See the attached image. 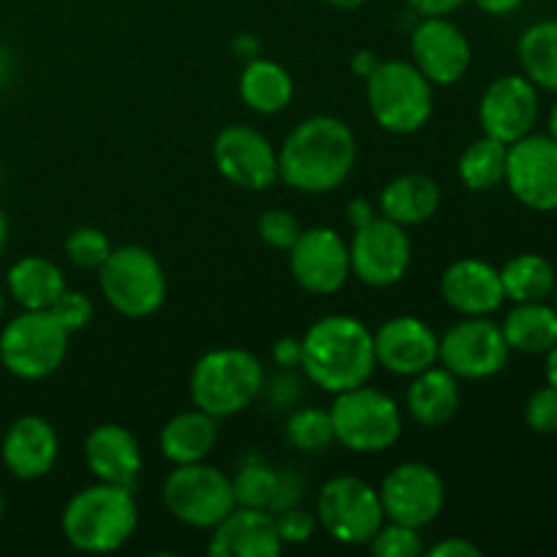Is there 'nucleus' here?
Segmentation results:
<instances>
[{
  "mask_svg": "<svg viewBox=\"0 0 557 557\" xmlns=\"http://www.w3.org/2000/svg\"><path fill=\"white\" fill-rule=\"evenodd\" d=\"M357 166V136L332 114L302 120L277 150V180L299 194H332Z\"/></svg>",
  "mask_w": 557,
  "mask_h": 557,
  "instance_id": "1",
  "label": "nucleus"
},
{
  "mask_svg": "<svg viewBox=\"0 0 557 557\" xmlns=\"http://www.w3.org/2000/svg\"><path fill=\"white\" fill-rule=\"evenodd\" d=\"M299 368L330 395L368 384L375 370L373 332L354 315H324L302 335Z\"/></svg>",
  "mask_w": 557,
  "mask_h": 557,
  "instance_id": "2",
  "label": "nucleus"
},
{
  "mask_svg": "<svg viewBox=\"0 0 557 557\" xmlns=\"http://www.w3.org/2000/svg\"><path fill=\"white\" fill-rule=\"evenodd\" d=\"M139 525V506L131 487L96 482L69 498L60 528L65 542L87 555L117 553Z\"/></svg>",
  "mask_w": 557,
  "mask_h": 557,
  "instance_id": "3",
  "label": "nucleus"
},
{
  "mask_svg": "<svg viewBox=\"0 0 557 557\" xmlns=\"http://www.w3.org/2000/svg\"><path fill=\"white\" fill-rule=\"evenodd\" d=\"M264 368L245 348L207 351L190 373V400L210 417L223 419L245 411L264 392Z\"/></svg>",
  "mask_w": 557,
  "mask_h": 557,
  "instance_id": "4",
  "label": "nucleus"
},
{
  "mask_svg": "<svg viewBox=\"0 0 557 557\" xmlns=\"http://www.w3.org/2000/svg\"><path fill=\"white\" fill-rule=\"evenodd\" d=\"M370 114L384 131L408 136L433 117V85L408 60H381L364 79Z\"/></svg>",
  "mask_w": 557,
  "mask_h": 557,
  "instance_id": "5",
  "label": "nucleus"
},
{
  "mask_svg": "<svg viewBox=\"0 0 557 557\" xmlns=\"http://www.w3.org/2000/svg\"><path fill=\"white\" fill-rule=\"evenodd\" d=\"M330 417L335 441L354 455H381L403 435L400 406L368 384L335 395Z\"/></svg>",
  "mask_w": 557,
  "mask_h": 557,
  "instance_id": "6",
  "label": "nucleus"
},
{
  "mask_svg": "<svg viewBox=\"0 0 557 557\" xmlns=\"http://www.w3.org/2000/svg\"><path fill=\"white\" fill-rule=\"evenodd\" d=\"M103 299L125 319H150L166 299V275L156 256L141 245L112 248L98 267Z\"/></svg>",
  "mask_w": 557,
  "mask_h": 557,
  "instance_id": "7",
  "label": "nucleus"
},
{
  "mask_svg": "<svg viewBox=\"0 0 557 557\" xmlns=\"http://www.w3.org/2000/svg\"><path fill=\"white\" fill-rule=\"evenodd\" d=\"M69 337L49 310H22L0 332V362L14 379H49L65 362Z\"/></svg>",
  "mask_w": 557,
  "mask_h": 557,
  "instance_id": "8",
  "label": "nucleus"
},
{
  "mask_svg": "<svg viewBox=\"0 0 557 557\" xmlns=\"http://www.w3.org/2000/svg\"><path fill=\"white\" fill-rule=\"evenodd\" d=\"M161 495L169 515L196 531H212L237 506L232 476L205 460L174 466Z\"/></svg>",
  "mask_w": 557,
  "mask_h": 557,
  "instance_id": "9",
  "label": "nucleus"
},
{
  "mask_svg": "<svg viewBox=\"0 0 557 557\" xmlns=\"http://www.w3.org/2000/svg\"><path fill=\"white\" fill-rule=\"evenodd\" d=\"M315 520L332 542L359 547L375 536L386 515L373 484L359 476H335L321 487Z\"/></svg>",
  "mask_w": 557,
  "mask_h": 557,
  "instance_id": "10",
  "label": "nucleus"
},
{
  "mask_svg": "<svg viewBox=\"0 0 557 557\" xmlns=\"http://www.w3.org/2000/svg\"><path fill=\"white\" fill-rule=\"evenodd\" d=\"M504 330L487 315H466L438 337V362L462 381L493 379L509 364Z\"/></svg>",
  "mask_w": 557,
  "mask_h": 557,
  "instance_id": "11",
  "label": "nucleus"
},
{
  "mask_svg": "<svg viewBox=\"0 0 557 557\" xmlns=\"http://www.w3.org/2000/svg\"><path fill=\"white\" fill-rule=\"evenodd\" d=\"M351 275H357L370 288H389L406 277L411 267V239L400 223L375 215L364 226L354 228L348 245Z\"/></svg>",
  "mask_w": 557,
  "mask_h": 557,
  "instance_id": "12",
  "label": "nucleus"
},
{
  "mask_svg": "<svg viewBox=\"0 0 557 557\" xmlns=\"http://www.w3.org/2000/svg\"><path fill=\"white\" fill-rule=\"evenodd\" d=\"M379 495L386 520L419 531L438 520L446 504L444 479L424 462H403L392 468L381 482Z\"/></svg>",
  "mask_w": 557,
  "mask_h": 557,
  "instance_id": "13",
  "label": "nucleus"
},
{
  "mask_svg": "<svg viewBox=\"0 0 557 557\" xmlns=\"http://www.w3.org/2000/svg\"><path fill=\"white\" fill-rule=\"evenodd\" d=\"M286 253L294 281L315 297H330L341 292L351 277L348 243L330 226L302 228L297 243Z\"/></svg>",
  "mask_w": 557,
  "mask_h": 557,
  "instance_id": "14",
  "label": "nucleus"
},
{
  "mask_svg": "<svg viewBox=\"0 0 557 557\" xmlns=\"http://www.w3.org/2000/svg\"><path fill=\"white\" fill-rule=\"evenodd\" d=\"M506 185L520 205L536 212L557 210V141L549 134H528L509 145Z\"/></svg>",
  "mask_w": 557,
  "mask_h": 557,
  "instance_id": "15",
  "label": "nucleus"
},
{
  "mask_svg": "<svg viewBox=\"0 0 557 557\" xmlns=\"http://www.w3.org/2000/svg\"><path fill=\"white\" fill-rule=\"evenodd\" d=\"M212 161L237 188L267 190L277 183V150L250 125H226L215 136Z\"/></svg>",
  "mask_w": 557,
  "mask_h": 557,
  "instance_id": "16",
  "label": "nucleus"
},
{
  "mask_svg": "<svg viewBox=\"0 0 557 557\" xmlns=\"http://www.w3.org/2000/svg\"><path fill=\"white\" fill-rule=\"evenodd\" d=\"M411 63L430 85H455L471 69V41L446 16H422L411 33Z\"/></svg>",
  "mask_w": 557,
  "mask_h": 557,
  "instance_id": "17",
  "label": "nucleus"
},
{
  "mask_svg": "<svg viewBox=\"0 0 557 557\" xmlns=\"http://www.w3.org/2000/svg\"><path fill=\"white\" fill-rule=\"evenodd\" d=\"M539 120V87L525 74L498 76L479 101L482 131L504 145L528 136Z\"/></svg>",
  "mask_w": 557,
  "mask_h": 557,
  "instance_id": "18",
  "label": "nucleus"
},
{
  "mask_svg": "<svg viewBox=\"0 0 557 557\" xmlns=\"http://www.w3.org/2000/svg\"><path fill=\"white\" fill-rule=\"evenodd\" d=\"M375 364L411 379L438 364V335L417 315H395L373 332Z\"/></svg>",
  "mask_w": 557,
  "mask_h": 557,
  "instance_id": "19",
  "label": "nucleus"
},
{
  "mask_svg": "<svg viewBox=\"0 0 557 557\" xmlns=\"http://www.w3.org/2000/svg\"><path fill=\"white\" fill-rule=\"evenodd\" d=\"M5 471L22 482H36L44 479L54 468L60 457V438L52 422L36 413L14 419L9 424L0 444Z\"/></svg>",
  "mask_w": 557,
  "mask_h": 557,
  "instance_id": "20",
  "label": "nucleus"
},
{
  "mask_svg": "<svg viewBox=\"0 0 557 557\" xmlns=\"http://www.w3.org/2000/svg\"><path fill=\"white\" fill-rule=\"evenodd\" d=\"M210 555L215 557H277L283 542L277 536L275 515L253 506H234L210 536Z\"/></svg>",
  "mask_w": 557,
  "mask_h": 557,
  "instance_id": "21",
  "label": "nucleus"
},
{
  "mask_svg": "<svg viewBox=\"0 0 557 557\" xmlns=\"http://www.w3.org/2000/svg\"><path fill=\"white\" fill-rule=\"evenodd\" d=\"M87 468L98 482L120 484V487H131L139 482L141 466H145V455H141L139 441L134 438L131 430L123 424H98L85 435V446H82Z\"/></svg>",
  "mask_w": 557,
  "mask_h": 557,
  "instance_id": "22",
  "label": "nucleus"
},
{
  "mask_svg": "<svg viewBox=\"0 0 557 557\" xmlns=\"http://www.w3.org/2000/svg\"><path fill=\"white\" fill-rule=\"evenodd\" d=\"M441 297L460 315H490L506 302L500 270L482 259H457L441 275Z\"/></svg>",
  "mask_w": 557,
  "mask_h": 557,
  "instance_id": "23",
  "label": "nucleus"
},
{
  "mask_svg": "<svg viewBox=\"0 0 557 557\" xmlns=\"http://www.w3.org/2000/svg\"><path fill=\"white\" fill-rule=\"evenodd\" d=\"M457 375H451L444 364L422 370L411 375V384L406 389V408L411 419L422 428H444L451 422L460 408V384Z\"/></svg>",
  "mask_w": 557,
  "mask_h": 557,
  "instance_id": "24",
  "label": "nucleus"
},
{
  "mask_svg": "<svg viewBox=\"0 0 557 557\" xmlns=\"http://www.w3.org/2000/svg\"><path fill=\"white\" fill-rule=\"evenodd\" d=\"M441 188L428 174H400L379 196V212L403 228L419 226L438 212Z\"/></svg>",
  "mask_w": 557,
  "mask_h": 557,
  "instance_id": "25",
  "label": "nucleus"
},
{
  "mask_svg": "<svg viewBox=\"0 0 557 557\" xmlns=\"http://www.w3.org/2000/svg\"><path fill=\"white\" fill-rule=\"evenodd\" d=\"M218 441V419L205 413L201 408H190V411L177 413L163 424L161 435H158V446H161L163 460L172 466H188V462L207 460Z\"/></svg>",
  "mask_w": 557,
  "mask_h": 557,
  "instance_id": "26",
  "label": "nucleus"
},
{
  "mask_svg": "<svg viewBox=\"0 0 557 557\" xmlns=\"http://www.w3.org/2000/svg\"><path fill=\"white\" fill-rule=\"evenodd\" d=\"M65 288L63 270L44 256H25L5 275V292L22 310H49Z\"/></svg>",
  "mask_w": 557,
  "mask_h": 557,
  "instance_id": "27",
  "label": "nucleus"
},
{
  "mask_svg": "<svg viewBox=\"0 0 557 557\" xmlns=\"http://www.w3.org/2000/svg\"><path fill=\"white\" fill-rule=\"evenodd\" d=\"M239 96L253 112L277 114L292 103L294 79L275 60L250 58L239 74Z\"/></svg>",
  "mask_w": 557,
  "mask_h": 557,
  "instance_id": "28",
  "label": "nucleus"
},
{
  "mask_svg": "<svg viewBox=\"0 0 557 557\" xmlns=\"http://www.w3.org/2000/svg\"><path fill=\"white\" fill-rule=\"evenodd\" d=\"M511 351L547 354L557 343V310L547 302H517L500 324Z\"/></svg>",
  "mask_w": 557,
  "mask_h": 557,
  "instance_id": "29",
  "label": "nucleus"
},
{
  "mask_svg": "<svg viewBox=\"0 0 557 557\" xmlns=\"http://www.w3.org/2000/svg\"><path fill=\"white\" fill-rule=\"evenodd\" d=\"M504 294L511 302H547L555 294L557 272L542 253H520L500 267Z\"/></svg>",
  "mask_w": 557,
  "mask_h": 557,
  "instance_id": "30",
  "label": "nucleus"
},
{
  "mask_svg": "<svg viewBox=\"0 0 557 557\" xmlns=\"http://www.w3.org/2000/svg\"><path fill=\"white\" fill-rule=\"evenodd\" d=\"M522 74L542 90L557 92V20L525 27L517 44Z\"/></svg>",
  "mask_w": 557,
  "mask_h": 557,
  "instance_id": "31",
  "label": "nucleus"
},
{
  "mask_svg": "<svg viewBox=\"0 0 557 557\" xmlns=\"http://www.w3.org/2000/svg\"><path fill=\"white\" fill-rule=\"evenodd\" d=\"M506 156H509V145L493 136L484 134L482 139L471 141L457 163L462 185L471 190H493L506 177Z\"/></svg>",
  "mask_w": 557,
  "mask_h": 557,
  "instance_id": "32",
  "label": "nucleus"
},
{
  "mask_svg": "<svg viewBox=\"0 0 557 557\" xmlns=\"http://www.w3.org/2000/svg\"><path fill=\"white\" fill-rule=\"evenodd\" d=\"M277 476H281V471L272 468L261 455L243 457V462H239L237 473L232 479L237 506H253V509L270 511L277 490Z\"/></svg>",
  "mask_w": 557,
  "mask_h": 557,
  "instance_id": "33",
  "label": "nucleus"
},
{
  "mask_svg": "<svg viewBox=\"0 0 557 557\" xmlns=\"http://www.w3.org/2000/svg\"><path fill=\"white\" fill-rule=\"evenodd\" d=\"M286 438L294 449L305 455L326 451L335 444V428H332L330 411L321 408H297L286 422Z\"/></svg>",
  "mask_w": 557,
  "mask_h": 557,
  "instance_id": "34",
  "label": "nucleus"
},
{
  "mask_svg": "<svg viewBox=\"0 0 557 557\" xmlns=\"http://www.w3.org/2000/svg\"><path fill=\"white\" fill-rule=\"evenodd\" d=\"M65 256L74 267L79 270H96L107 261V256L112 253V243L103 232H98L96 226H79L65 237L63 243Z\"/></svg>",
  "mask_w": 557,
  "mask_h": 557,
  "instance_id": "35",
  "label": "nucleus"
},
{
  "mask_svg": "<svg viewBox=\"0 0 557 557\" xmlns=\"http://www.w3.org/2000/svg\"><path fill=\"white\" fill-rule=\"evenodd\" d=\"M370 553L379 557H419L424 553V539L419 528L400 525V522H389L375 531V536L368 542Z\"/></svg>",
  "mask_w": 557,
  "mask_h": 557,
  "instance_id": "36",
  "label": "nucleus"
},
{
  "mask_svg": "<svg viewBox=\"0 0 557 557\" xmlns=\"http://www.w3.org/2000/svg\"><path fill=\"white\" fill-rule=\"evenodd\" d=\"M299 232H302V226H299L297 215H292L288 210H277L275 207V210H267L259 218V237L275 250L292 248L297 243Z\"/></svg>",
  "mask_w": 557,
  "mask_h": 557,
  "instance_id": "37",
  "label": "nucleus"
},
{
  "mask_svg": "<svg viewBox=\"0 0 557 557\" xmlns=\"http://www.w3.org/2000/svg\"><path fill=\"white\" fill-rule=\"evenodd\" d=\"M525 422L539 435L557 433V386L547 384L528 397Z\"/></svg>",
  "mask_w": 557,
  "mask_h": 557,
  "instance_id": "38",
  "label": "nucleus"
},
{
  "mask_svg": "<svg viewBox=\"0 0 557 557\" xmlns=\"http://www.w3.org/2000/svg\"><path fill=\"white\" fill-rule=\"evenodd\" d=\"M49 313H52L54 319L63 324V330L69 332V335H74V332L85 330V326L90 324L92 302H90V297H87V294L71 292V288H65V292L60 294L58 299H54V305L49 308Z\"/></svg>",
  "mask_w": 557,
  "mask_h": 557,
  "instance_id": "39",
  "label": "nucleus"
},
{
  "mask_svg": "<svg viewBox=\"0 0 557 557\" xmlns=\"http://www.w3.org/2000/svg\"><path fill=\"white\" fill-rule=\"evenodd\" d=\"M275 525L283 547H292V544H308L310 539L315 536L319 520H315V515H310V511L292 506V509L275 515Z\"/></svg>",
  "mask_w": 557,
  "mask_h": 557,
  "instance_id": "40",
  "label": "nucleus"
},
{
  "mask_svg": "<svg viewBox=\"0 0 557 557\" xmlns=\"http://www.w3.org/2000/svg\"><path fill=\"white\" fill-rule=\"evenodd\" d=\"M264 392L267 397H270V406L294 408V403L302 397V381L294 375V370L281 368V373H277L270 384L264 381Z\"/></svg>",
  "mask_w": 557,
  "mask_h": 557,
  "instance_id": "41",
  "label": "nucleus"
},
{
  "mask_svg": "<svg viewBox=\"0 0 557 557\" xmlns=\"http://www.w3.org/2000/svg\"><path fill=\"white\" fill-rule=\"evenodd\" d=\"M305 495V479L299 476L294 468H283L281 476H277V490L275 498H272L270 511L272 515H281V511L292 509V506H299Z\"/></svg>",
  "mask_w": 557,
  "mask_h": 557,
  "instance_id": "42",
  "label": "nucleus"
},
{
  "mask_svg": "<svg viewBox=\"0 0 557 557\" xmlns=\"http://www.w3.org/2000/svg\"><path fill=\"white\" fill-rule=\"evenodd\" d=\"M272 359H275L277 368L297 370L299 359H302V337H281V341L272 346Z\"/></svg>",
  "mask_w": 557,
  "mask_h": 557,
  "instance_id": "43",
  "label": "nucleus"
},
{
  "mask_svg": "<svg viewBox=\"0 0 557 557\" xmlns=\"http://www.w3.org/2000/svg\"><path fill=\"white\" fill-rule=\"evenodd\" d=\"M430 555L433 557H479L482 555V549H479L473 542H468V539L455 536V539H444V542H438L435 547H430Z\"/></svg>",
  "mask_w": 557,
  "mask_h": 557,
  "instance_id": "44",
  "label": "nucleus"
},
{
  "mask_svg": "<svg viewBox=\"0 0 557 557\" xmlns=\"http://www.w3.org/2000/svg\"><path fill=\"white\" fill-rule=\"evenodd\" d=\"M419 16H449L451 11L460 9L466 0H406Z\"/></svg>",
  "mask_w": 557,
  "mask_h": 557,
  "instance_id": "45",
  "label": "nucleus"
},
{
  "mask_svg": "<svg viewBox=\"0 0 557 557\" xmlns=\"http://www.w3.org/2000/svg\"><path fill=\"white\" fill-rule=\"evenodd\" d=\"M375 215H379V207L370 205L368 199H354V201H348V221H351L354 228L364 226V223L373 221Z\"/></svg>",
  "mask_w": 557,
  "mask_h": 557,
  "instance_id": "46",
  "label": "nucleus"
},
{
  "mask_svg": "<svg viewBox=\"0 0 557 557\" xmlns=\"http://www.w3.org/2000/svg\"><path fill=\"white\" fill-rule=\"evenodd\" d=\"M473 3H476L484 14L504 16V14H511V11L520 9L522 0H473Z\"/></svg>",
  "mask_w": 557,
  "mask_h": 557,
  "instance_id": "47",
  "label": "nucleus"
},
{
  "mask_svg": "<svg viewBox=\"0 0 557 557\" xmlns=\"http://www.w3.org/2000/svg\"><path fill=\"white\" fill-rule=\"evenodd\" d=\"M379 63H381V60L375 58L370 49H362V52H357V58H354V74L362 76V79H368V76L373 74L375 65H379Z\"/></svg>",
  "mask_w": 557,
  "mask_h": 557,
  "instance_id": "48",
  "label": "nucleus"
},
{
  "mask_svg": "<svg viewBox=\"0 0 557 557\" xmlns=\"http://www.w3.org/2000/svg\"><path fill=\"white\" fill-rule=\"evenodd\" d=\"M234 49H237V52H243L245 58H256V52H259V41H253L250 36H237Z\"/></svg>",
  "mask_w": 557,
  "mask_h": 557,
  "instance_id": "49",
  "label": "nucleus"
},
{
  "mask_svg": "<svg viewBox=\"0 0 557 557\" xmlns=\"http://www.w3.org/2000/svg\"><path fill=\"white\" fill-rule=\"evenodd\" d=\"M544 373H547V384L557 386V343L547 351V364H544Z\"/></svg>",
  "mask_w": 557,
  "mask_h": 557,
  "instance_id": "50",
  "label": "nucleus"
},
{
  "mask_svg": "<svg viewBox=\"0 0 557 557\" xmlns=\"http://www.w3.org/2000/svg\"><path fill=\"white\" fill-rule=\"evenodd\" d=\"M5 245H9V218H5L3 207H0V259L5 253Z\"/></svg>",
  "mask_w": 557,
  "mask_h": 557,
  "instance_id": "51",
  "label": "nucleus"
},
{
  "mask_svg": "<svg viewBox=\"0 0 557 557\" xmlns=\"http://www.w3.org/2000/svg\"><path fill=\"white\" fill-rule=\"evenodd\" d=\"M324 3L335 5V9H343V11H354V9H359V5L368 3V0H324Z\"/></svg>",
  "mask_w": 557,
  "mask_h": 557,
  "instance_id": "52",
  "label": "nucleus"
},
{
  "mask_svg": "<svg viewBox=\"0 0 557 557\" xmlns=\"http://www.w3.org/2000/svg\"><path fill=\"white\" fill-rule=\"evenodd\" d=\"M549 136L557 141V101H555L553 112H549Z\"/></svg>",
  "mask_w": 557,
  "mask_h": 557,
  "instance_id": "53",
  "label": "nucleus"
},
{
  "mask_svg": "<svg viewBox=\"0 0 557 557\" xmlns=\"http://www.w3.org/2000/svg\"><path fill=\"white\" fill-rule=\"evenodd\" d=\"M3 313H5V292L3 286H0V319H3Z\"/></svg>",
  "mask_w": 557,
  "mask_h": 557,
  "instance_id": "54",
  "label": "nucleus"
},
{
  "mask_svg": "<svg viewBox=\"0 0 557 557\" xmlns=\"http://www.w3.org/2000/svg\"><path fill=\"white\" fill-rule=\"evenodd\" d=\"M3 511H5V500H3V493H0V520H3Z\"/></svg>",
  "mask_w": 557,
  "mask_h": 557,
  "instance_id": "55",
  "label": "nucleus"
},
{
  "mask_svg": "<svg viewBox=\"0 0 557 557\" xmlns=\"http://www.w3.org/2000/svg\"><path fill=\"white\" fill-rule=\"evenodd\" d=\"M553 297H555V310H557V283H555V294H553Z\"/></svg>",
  "mask_w": 557,
  "mask_h": 557,
  "instance_id": "56",
  "label": "nucleus"
}]
</instances>
